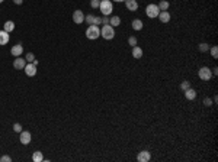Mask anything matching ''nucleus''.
<instances>
[{
  "instance_id": "nucleus-37",
  "label": "nucleus",
  "mask_w": 218,
  "mask_h": 162,
  "mask_svg": "<svg viewBox=\"0 0 218 162\" xmlns=\"http://www.w3.org/2000/svg\"><path fill=\"white\" fill-rule=\"evenodd\" d=\"M3 2H5V0H0V3H3Z\"/></svg>"
},
{
  "instance_id": "nucleus-15",
  "label": "nucleus",
  "mask_w": 218,
  "mask_h": 162,
  "mask_svg": "<svg viewBox=\"0 0 218 162\" xmlns=\"http://www.w3.org/2000/svg\"><path fill=\"white\" fill-rule=\"evenodd\" d=\"M185 97H186V100H195V97H196V91L189 87L188 90H185Z\"/></svg>"
},
{
  "instance_id": "nucleus-16",
  "label": "nucleus",
  "mask_w": 218,
  "mask_h": 162,
  "mask_svg": "<svg viewBox=\"0 0 218 162\" xmlns=\"http://www.w3.org/2000/svg\"><path fill=\"white\" fill-rule=\"evenodd\" d=\"M9 42V33L6 31H0V45H6Z\"/></svg>"
},
{
  "instance_id": "nucleus-14",
  "label": "nucleus",
  "mask_w": 218,
  "mask_h": 162,
  "mask_svg": "<svg viewBox=\"0 0 218 162\" xmlns=\"http://www.w3.org/2000/svg\"><path fill=\"white\" fill-rule=\"evenodd\" d=\"M13 29H15V22H13V20L5 22V25H3V31H6L8 33H10V32H13Z\"/></svg>"
},
{
  "instance_id": "nucleus-23",
  "label": "nucleus",
  "mask_w": 218,
  "mask_h": 162,
  "mask_svg": "<svg viewBox=\"0 0 218 162\" xmlns=\"http://www.w3.org/2000/svg\"><path fill=\"white\" fill-rule=\"evenodd\" d=\"M25 59L28 61V62H34V59H35V55L32 54V52H28L26 54V57H25Z\"/></svg>"
},
{
  "instance_id": "nucleus-7",
  "label": "nucleus",
  "mask_w": 218,
  "mask_h": 162,
  "mask_svg": "<svg viewBox=\"0 0 218 162\" xmlns=\"http://www.w3.org/2000/svg\"><path fill=\"white\" fill-rule=\"evenodd\" d=\"M151 159V154L148 151H141L140 154L137 155V161L138 162H148Z\"/></svg>"
},
{
  "instance_id": "nucleus-13",
  "label": "nucleus",
  "mask_w": 218,
  "mask_h": 162,
  "mask_svg": "<svg viewBox=\"0 0 218 162\" xmlns=\"http://www.w3.org/2000/svg\"><path fill=\"white\" fill-rule=\"evenodd\" d=\"M157 17L160 19V22H161V23H167L169 20H170V13H169L167 10H164V12H160Z\"/></svg>"
},
{
  "instance_id": "nucleus-34",
  "label": "nucleus",
  "mask_w": 218,
  "mask_h": 162,
  "mask_svg": "<svg viewBox=\"0 0 218 162\" xmlns=\"http://www.w3.org/2000/svg\"><path fill=\"white\" fill-rule=\"evenodd\" d=\"M217 74H218V68L214 67V68H212V75H217Z\"/></svg>"
},
{
  "instance_id": "nucleus-30",
  "label": "nucleus",
  "mask_w": 218,
  "mask_h": 162,
  "mask_svg": "<svg viewBox=\"0 0 218 162\" xmlns=\"http://www.w3.org/2000/svg\"><path fill=\"white\" fill-rule=\"evenodd\" d=\"M0 162H12V158H10L9 155H3V156L0 158Z\"/></svg>"
},
{
  "instance_id": "nucleus-9",
  "label": "nucleus",
  "mask_w": 218,
  "mask_h": 162,
  "mask_svg": "<svg viewBox=\"0 0 218 162\" xmlns=\"http://www.w3.org/2000/svg\"><path fill=\"white\" fill-rule=\"evenodd\" d=\"M73 20H74V23L80 25L84 22V13L82 10H74V13H73Z\"/></svg>"
},
{
  "instance_id": "nucleus-29",
  "label": "nucleus",
  "mask_w": 218,
  "mask_h": 162,
  "mask_svg": "<svg viewBox=\"0 0 218 162\" xmlns=\"http://www.w3.org/2000/svg\"><path fill=\"white\" fill-rule=\"evenodd\" d=\"M13 130L17 132V133H20V132H22V126H20V123H15V124H13Z\"/></svg>"
},
{
  "instance_id": "nucleus-4",
  "label": "nucleus",
  "mask_w": 218,
  "mask_h": 162,
  "mask_svg": "<svg viewBox=\"0 0 218 162\" xmlns=\"http://www.w3.org/2000/svg\"><path fill=\"white\" fill-rule=\"evenodd\" d=\"M159 13H160V9H159V6L157 4H148L147 8H145V15L150 17V19H154V17H157L159 16Z\"/></svg>"
},
{
  "instance_id": "nucleus-8",
  "label": "nucleus",
  "mask_w": 218,
  "mask_h": 162,
  "mask_svg": "<svg viewBox=\"0 0 218 162\" xmlns=\"http://www.w3.org/2000/svg\"><path fill=\"white\" fill-rule=\"evenodd\" d=\"M31 133L29 132H26V130H22L20 132V138H19V140H20V143L22 145H29V142H31Z\"/></svg>"
},
{
  "instance_id": "nucleus-6",
  "label": "nucleus",
  "mask_w": 218,
  "mask_h": 162,
  "mask_svg": "<svg viewBox=\"0 0 218 162\" xmlns=\"http://www.w3.org/2000/svg\"><path fill=\"white\" fill-rule=\"evenodd\" d=\"M25 74L28 77H35V74H36V65L32 64V62H29V64L25 65Z\"/></svg>"
},
{
  "instance_id": "nucleus-32",
  "label": "nucleus",
  "mask_w": 218,
  "mask_h": 162,
  "mask_svg": "<svg viewBox=\"0 0 218 162\" xmlns=\"http://www.w3.org/2000/svg\"><path fill=\"white\" fill-rule=\"evenodd\" d=\"M93 25H96V26H99V25H102V17L95 16V22H93Z\"/></svg>"
},
{
  "instance_id": "nucleus-28",
  "label": "nucleus",
  "mask_w": 218,
  "mask_h": 162,
  "mask_svg": "<svg viewBox=\"0 0 218 162\" xmlns=\"http://www.w3.org/2000/svg\"><path fill=\"white\" fill-rule=\"evenodd\" d=\"M211 55H212V58L218 57V48L217 46H212V48H211Z\"/></svg>"
},
{
  "instance_id": "nucleus-26",
  "label": "nucleus",
  "mask_w": 218,
  "mask_h": 162,
  "mask_svg": "<svg viewBox=\"0 0 218 162\" xmlns=\"http://www.w3.org/2000/svg\"><path fill=\"white\" fill-rule=\"evenodd\" d=\"M128 44H129L131 46H137V38H135V36H129V38H128Z\"/></svg>"
},
{
  "instance_id": "nucleus-24",
  "label": "nucleus",
  "mask_w": 218,
  "mask_h": 162,
  "mask_svg": "<svg viewBox=\"0 0 218 162\" xmlns=\"http://www.w3.org/2000/svg\"><path fill=\"white\" fill-rule=\"evenodd\" d=\"M84 20H86L89 25H93V22H95V16H93V15H87V16H84Z\"/></svg>"
},
{
  "instance_id": "nucleus-12",
  "label": "nucleus",
  "mask_w": 218,
  "mask_h": 162,
  "mask_svg": "<svg viewBox=\"0 0 218 162\" xmlns=\"http://www.w3.org/2000/svg\"><path fill=\"white\" fill-rule=\"evenodd\" d=\"M125 6L128 10L135 12V10L138 9V2H137V0H125Z\"/></svg>"
},
{
  "instance_id": "nucleus-10",
  "label": "nucleus",
  "mask_w": 218,
  "mask_h": 162,
  "mask_svg": "<svg viewBox=\"0 0 218 162\" xmlns=\"http://www.w3.org/2000/svg\"><path fill=\"white\" fill-rule=\"evenodd\" d=\"M25 65H26V59H25V58L16 57V59L13 61V67H15L16 70H23V68H25Z\"/></svg>"
},
{
  "instance_id": "nucleus-17",
  "label": "nucleus",
  "mask_w": 218,
  "mask_h": 162,
  "mask_svg": "<svg viewBox=\"0 0 218 162\" xmlns=\"http://www.w3.org/2000/svg\"><path fill=\"white\" fill-rule=\"evenodd\" d=\"M143 26H144V23L141 19H134V20H132V29H134V31H141Z\"/></svg>"
},
{
  "instance_id": "nucleus-2",
  "label": "nucleus",
  "mask_w": 218,
  "mask_h": 162,
  "mask_svg": "<svg viewBox=\"0 0 218 162\" xmlns=\"http://www.w3.org/2000/svg\"><path fill=\"white\" fill-rule=\"evenodd\" d=\"M86 36L89 39H98L101 36V29L96 25H89V28L86 29Z\"/></svg>"
},
{
  "instance_id": "nucleus-20",
  "label": "nucleus",
  "mask_w": 218,
  "mask_h": 162,
  "mask_svg": "<svg viewBox=\"0 0 218 162\" xmlns=\"http://www.w3.org/2000/svg\"><path fill=\"white\" fill-rule=\"evenodd\" d=\"M160 9V12H164V10H167L169 6H170V3H169L167 0H160V3L157 4Z\"/></svg>"
},
{
  "instance_id": "nucleus-1",
  "label": "nucleus",
  "mask_w": 218,
  "mask_h": 162,
  "mask_svg": "<svg viewBox=\"0 0 218 162\" xmlns=\"http://www.w3.org/2000/svg\"><path fill=\"white\" fill-rule=\"evenodd\" d=\"M101 36L103 38V39H106V40L114 39V36H115L114 26H111V25H103V28L101 29Z\"/></svg>"
},
{
  "instance_id": "nucleus-33",
  "label": "nucleus",
  "mask_w": 218,
  "mask_h": 162,
  "mask_svg": "<svg viewBox=\"0 0 218 162\" xmlns=\"http://www.w3.org/2000/svg\"><path fill=\"white\" fill-rule=\"evenodd\" d=\"M109 19H111L109 16H103V17H102V23H103V25H109Z\"/></svg>"
},
{
  "instance_id": "nucleus-36",
  "label": "nucleus",
  "mask_w": 218,
  "mask_h": 162,
  "mask_svg": "<svg viewBox=\"0 0 218 162\" xmlns=\"http://www.w3.org/2000/svg\"><path fill=\"white\" fill-rule=\"evenodd\" d=\"M114 2H117V3H119V2H125V0H114Z\"/></svg>"
},
{
  "instance_id": "nucleus-11",
  "label": "nucleus",
  "mask_w": 218,
  "mask_h": 162,
  "mask_svg": "<svg viewBox=\"0 0 218 162\" xmlns=\"http://www.w3.org/2000/svg\"><path fill=\"white\" fill-rule=\"evenodd\" d=\"M22 52H23V46H22L20 44H17V45H15V46H12V49H10V54H12L13 57H20Z\"/></svg>"
},
{
  "instance_id": "nucleus-19",
  "label": "nucleus",
  "mask_w": 218,
  "mask_h": 162,
  "mask_svg": "<svg viewBox=\"0 0 218 162\" xmlns=\"http://www.w3.org/2000/svg\"><path fill=\"white\" fill-rule=\"evenodd\" d=\"M32 161L34 162H42L44 161V155H42V152H39V151L34 152V155H32Z\"/></svg>"
},
{
  "instance_id": "nucleus-27",
  "label": "nucleus",
  "mask_w": 218,
  "mask_h": 162,
  "mask_svg": "<svg viewBox=\"0 0 218 162\" xmlns=\"http://www.w3.org/2000/svg\"><path fill=\"white\" fill-rule=\"evenodd\" d=\"M90 6H92L93 9L99 8V6H101V0H90Z\"/></svg>"
},
{
  "instance_id": "nucleus-18",
  "label": "nucleus",
  "mask_w": 218,
  "mask_h": 162,
  "mask_svg": "<svg viewBox=\"0 0 218 162\" xmlns=\"http://www.w3.org/2000/svg\"><path fill=\"white\" fill-rule=\"evenodd\" d=\"M132 57L135 59H140V58L143 57V49L140 48V46H132Z\"/></svg>"
},
{
  "instance_id": "nucleus-35",
  "label": "nucleus",
  "mask_w": 218,
  "mask_h": 162,
  "mask_svg": "<svg viewBox=\"0 0 218 162\" xmlns=\"http://www.w3.org/2000/svg\"><path fill=\"white\" fill-rule=\"evenodd\" d=\"M15 2V4H22L23 3V0H13Z\"/></svg>"
},
{
  "instance_id": "nucleus-21",
  "label": "nucleus",
  "mask_w": 218,
  "mask_h": 162,
  "mask_svg": "<svg viewBox=\"0 0 218 162\" xmlns=\"http://www.w3.org/2000/svg\"><path fill=\"white\" fill-rule=\"evenodd\" d=\"M109 25H111V26H119V25H121V17L119 16H111Z\"/></svg>"
},
{
  "instance_id": "nucleus-3",
  "label": "nucleus",
  "mask_w": 218,
  "mask_h": 162,
  "mask_svg": "<svg viewBox=\"0 0 218 162\" xmlns=\"http://www.w3.org/2000/svg\"><path fill=\"white\" fill-rule=\"evenodd\" d=\"M99 9H101V12H102L103 16H109V15L112 13V10H114L112 2H111V0H101V6H99Z\"/></svg>"
},
{
  "instance_id": "nucleus-31",
  "label": "nucleus",
  "mask_w": 218,
  "mask_h": 162,
  "mask_svg": "<svg viewBox=\"0 0 218 162\" xmlns=\"http://www.w3.org/2000/svg\"><path fill=\"white\" fill-rule=\"evenodd\" d=\"M204 104L210 107V106H212V100H211V98H208V97H205V98H204Z\"/></svg>"
},
{
  "instance_id": "nucleus-25",
  "label": "nucleus",
  "mask_w": 218,
  "mask_h": 162,
  "mask_svg": "<svg viewBox=\"0 0 218 162\" xmlns=\"http://www.w3.org/2000/svg\"><path fill=\"white\" fill-rule=\"evenodd\" d=\"M189 87H191V82H189V81H186V80L182 81V84H180V88L183 90V91H185V90H188Z\"/></svg>"
},
{
  "instance_id": "nucleus-5",
  "label": "nucleus",
  "mask_w": 218,
  "mask_h": 162,
  "mask_svg": "<svg viewBox=\"0 0 218 162\" xmlns=\"http://www.w3.org/2000/svg\"><path fill=\"white\" fill-rule=\"evenodd\" d=\"M198 75H199V78L204 81H210L212 78V71H211L208 67H202L201 70L198 71Z\"/></svg>"
},
{
  "instance_id": "nucleus-22",
  "label": "nucleus",
  "mask_w": 218,
  "mask_h": 162,
  "mask_svg": "<svg viewBox=\"0 0 218 162\" xmlns=\"http://www.w3.org/2000/svg\"><path fill=\"white\" fill-rule=\"evenodd\" d=\"M198 49L201 51V52H207V51H210V45L208 44H205V42H202L198 45Z\"/></svg>"
}]
</instances>
